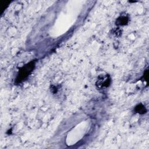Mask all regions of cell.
I'll return each instance as SVG.
<instances>
[{"mask_svg": "<svg viewBox=\"0 0 149 149\" xmlns=\"http://www.w3.org/2000/svg\"><path fill=\"white\" fill-rule=\"evenodd\" d=\"M145 81H146L148 83V70L146 69V71L144 73V75L143 77Z\"/></svg>", "mask_w": 149, "mask_h": 149, "instance_id": "5", "label": "cell"}, {"mask_svg": "<svg viewBox=\"0 0 149 149\" xmlns=\"http://www.w3.org/2000/svg\"><path fill=\"white\" fill-rule=\"evenodd\" d=\"M35 65L36 61H31L20 68L17 75L16 77L15 83L16 84H19L24 81L33 71L35 68Z\"/></svg>", "mask_w": 149, "mask_h": 149, "instance_id": "1", "label": "cell"}, {"mask_svg": "<svg viewBox=\"0 0 149 149\" xmlns=\"http://www.w3.org/2000/svg\"><path fill=\"white\" fill-rule=\"evenodd\" d=\"M134 111L136 113H138L141 114V115L146 113L147 112V111L146 107L143 104H141V103L137 104L134 107Z\"/></svg>", "mask_w": 149, "mask_h": 149, "instance_id": "4", "label": "cell"}, {"mask_svg": "<svg viewBox=\"0 0 149 149\" xmlns=\"http://www.w3.org/2000/svg\"><path fill=\"white\" fill-rule=\"evenodd\" d=\"M129 21V19L126 15H122L118 17L115 22V24L117 26H125L127 24Z\"/></svg>", "mask_w": 149, "mask_h": 149, "instance_id": "3", "label": "cell"}, {"mask_svg": "<svg viewBox=\"0 0 149 149\" xmlns=\"http://www.w3.org/2000/svg\"><path fill=\"white\" fill-rule=\"evenodd\" d=\"M111 84V77L108 74L105 75H100L96 81V86L102 89L107 88Z\"/></svg>", "mask_w": 149, "mask_h": 149, "instance_id": "2", "label": "cell"}]
</instances>
